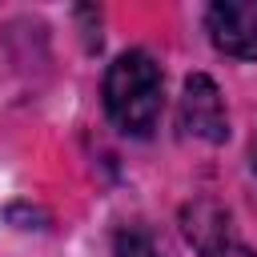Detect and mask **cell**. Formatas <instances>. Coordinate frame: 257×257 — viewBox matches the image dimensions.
<instances>
[{"label":"cell","instance_id":"cell-5","mask_svg":"<svg viewBox=\"0 0 257 257\" xmlns=\"http://www.w3.org/2000/svg\"><path fill=\"white\" fill-rule=\"evenodd\" d=\"M112 257H161V249L141 225H124L112 237Z\"/></svg>","mask_w":257,"mask_h":257},{"label":"cell","instance_id":"cell-2","mask_svg":"<svg viewBox=\"0 0 257 257\" xmlns=\"http://www.w3.org/2000/svg\"><path fill=\"white\" fill-rule=\"evenodd\" d=\"M177 124L185 137L221 145L229 137V116H225V96L213 84V76L193 72L181 88V108H177Z\"/></svg>","mask_w":257,"mask_h":257},{"label":"cell","instance_id":"cell-6","mask_svg":"<svg viewBox=\"0 0 257 257\" xmlns=\"http://www.w3.org/2000/svg\"><path fill=\"white\" fill-rule=\"evenodd\" d=\"M253 169H257V145H253Z\"/></svg>","mask_w":257,"mask_h":257},{"label":"cell","instance_id":"cell-1","mask_svg":"<svg viewBox=\"0 0 257 257\" xmlns=\"http://www.w3.org/2000/svg\"><path fill=\"white\" fill-rule=\"evenodd\" d=\"M165 76L145 48L120 52L104 72V112L128 137H149L161 120Z\"/></svg>","mask_w":257,"mask_h":257},{"label":"cell","instance_id":"cell-4","mask_svg":"<svg viewBox=\"0 0 257 257\" xmlns=\"http://www.w3.org/2000/svg\"><path fill=\"white\" fill-rule=\"evenodd\" d=\"M181 229L189 237V245L201 257H257L249 245H241L229 229V213L213 201H193L181 213Z\"/></svg>","mask_w":257,"mask_h":257},{"label":"cell","instance_id":"cell-3","mask_svg":"<svg viewBox=\"0 0 257 257\" xmlns=\"http://www.w3.org/2000/svg\"><path fill=\"white\" fill-rule=\"evenodd\" d=\"M209 40L217 52L237 60H257V0H217L205 12Z\"/></svg>","mask_w":257,"mask_h":257}]
</instances>
